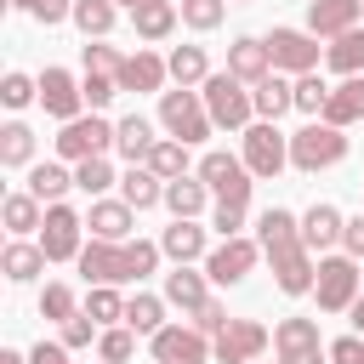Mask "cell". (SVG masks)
Wrapping results in <instances>:
<instances>
[{
	"instance_id": "32",
	"label": "cell",
	"mask_w": 364,
	"mask_h": 364,
	"mask_svg": "<svg viewBox=\"0 0 364 364\" xmlns=\"http://www.w3.org/2000/svg\"><path fill=\"white\" fill-rule=\"evenodd\" d=\"M165 63H171V80H176V85H205V80H210V57H205V46H176Z\"/></svg>"
},
{
	"instance_id": "29",
	"label": "cell",
	"mask_w": 364,
	"mask_h": 364,
	"mask_svg": "<svg viewBox=\"0 0 364 364\" xmlns=\"http://www.w3.org/2000/svg\"><path fill=\"white\" fill-rule=\"evenodd\" d=\"M154 142H159V136H154V125H148L142 114H125V119H119V142H114V148H119L131 165H142V159L154 154Z\"/></svg>"
},
{
	"instance_id": "15",
	"label": "cell",
	"mask_w": 364,
	"mask_h": 364,
	"mask_svg": "<svg viewBox=\"0 0 364 364\" xmlns=\"http://www.w3.org/2000/svg\"><path fill=\"white\" fill-rule=\"evenodd\" d=\"M80 273H85V284H125L131 279V256L114 239H91L80 250Z\"/></svg>"
},
{
	"instance_id": "25",
	"label": "cell",
	"mask_w": 364,
	"mask_h": 364,
	"mask_svg": "<svg viewBox=\"0 0 364 364\" xmlns=\"http://www.w3.org/2000/svg\"><path fill=\"white\" fill-rule=\"evenodd\" d=\"M250 102H256V119H279L284 108H296V80H284L279 68L250 91Z\"/></svg>"
},
{
	"instance_id": "6",
	"label": "cell",
	"mask_w": 364,
	"mask_h": 364,
	"mask_svg": "<svg viewBox=\"0 0 364 364\" xmlns=\"http://www.w3.org/2000/svg\"><path fill=\"white\" fill-rule=\"evenodd\" d=\"M199 176H205V188L216 193V205H250V165H245V154H205L199 159Z\"/></svg>"
},
{
	"instance_id": "49",
	"label": "cell",
	"mask_w": 364,
	"mask_h": 364,
	"mask_svg": "<svg viewBox=\"0 0 364 364\" xmlns=\"http://www.w3.org/2000/svg\"><path fill=\"white\" fill-rule=\"evenodd\" d=\"M91 336H97V318H91V313L63 318V347H91Z\"/></svg>"
},
{
	"instance_id": "58",
	"label": "cell",
	"mask_w": 364,
	"mask_h": 364,
	"mask_svg": "<svg viewBox=\"0 0 364 364\" xmlns=\"http://www.w3.org/2000/svg\"><path fill=\"white\" fill-rule=\"evenodd\" d=\"M250 364H262V358H250ZM273 364H279V358H273Z\"/></svg>"
},
{
	"instance_id": "22",
	"label": "cell",
	"mask_w": 364,
	"mask_h": 364,
	"mask_svg": "<svg viewBox=\"0 0 364 364\" xmlns=\"http://www.w3.org/2000/svg\"><path fill=\"white\" fill-rule=\"evenodd\" d=\"M165 74H171L165 57H154V51H131L125 68H119V91H159Z\"/></svg>"
},
{
	"instance_id": "21",
	"label": "cell",
	"mask_w": 364,
	"mask_h": 364,
	"mask_svg": "<svg viewBox=\"0 0 364 364\" xmlns=\"http://www.w3.org/2000/svg\"><path fill=\"white\" fill-rule=\"evenodd\" d=\"M318 119H330V125H341V131L358 125V119H364V74H347V80L330 91V102H324Z\"/></svg>"
},
{
	"instance_id": "39",
	"label": "cell",
	"mask_w": 364,
	"mask_h": 364,
	"mask_svg": "<svg viewBox=\"0 0 364 364\" xmlns=\"http://www.w3.org/2000/svg\"><path fill=\"white\" fill-rule=\"evenodd\" d=\"M74 188L91 193V199H102V193L114 188V165H108L102 154H97V159H80V165H74Z\"/></svg>"
},
{
	"instance_id": "20",
	"label": "cell",
	"mask_w": 364,
	"mask_h": 364,
	"mask_svg": "<svg viewBox=\"0 0 364 364\" xmlns=\"http://www.w3.org/2000/svg\"><path fill=\"white\" fill-rule=\"evenodd\" d=\"M159 250H165L176 267H182V262H199V256H205V228H199L193 216H176V222L159 233Z\"/></svg>"
},
{
	"instance_id": "23",
	"label": "cell",
	"mask_w": 364,
	"mask_h": 364,
	"mask_svg": "<svg viewBox=\"0 0 364 364\" xmlns=\"http://www.w3.org/2000/svg\"><path fill=\"white\" fill-rule=\"evenodd\" d=\"M119 199H125L131 210H154V205H165V176H154L148 165H131V171L119 176Z\"/></svg>"
},
{
	"instance_id": "30",
	"label": "cell",
	"mask_w": 364,
	"mask_h": 364,
	"mask_svg": "<svg viewBox=\"0 0 364 364\" xmlns=\"http://www.w3.org/2000/svg\"><path fill=\"white\" fill-rule=\"evenodd\" d=\"M205 199H210L205 176H176V182H165V205H171V216H199Z\"/></svg>"
},
{
	"instance_id": "53",
	"label": "cell",
	"mask_w": 364,
	"mask_h": 364,
	"mask_svg": "<svg viewBox=\"0 0 364 364\" xmlns=\"http://www.w3.org/2000/svg\"><path fill=\"white\" fill-rule=\"evenodd\" d=\"M28 364H68V347L63 341H34L28 347Z\"/></svg>"
},
{
	"instance_id": "37",
	"label": "cell",
	"mask_w": 364,
	"mask_h": 364,
	"mask_svg": "<svg viewBox=\"0 0 364 364\" xmlns=\"http://www.w3.org/2000/svg\"><path fill=\"white\" fill-rule=\"evenodd\" d=\"M68 188H74V171H63V165H34L28 171V193L46 199V205H57Z\"/></svg>"
},
{
	"instance_id": "11",
	"label": "cell",
	"mask_w": 364,
	"mask_h": 364,
	"mask_svg": "<svg viewBox=\"0 0 364 364\" xmlns=\"http://www.w3.org/2000/svg\"><path fill=\"white\" fill-rule=\"evenodd\" d=\"M148 347H154V364H205V353H216L199 324H165L148 336Z\"/></svg>"
},
{
	"instance_id": "54",
	"label": "cell",
	"mask_w": 364,
	"mask_h": 364,
	"mask_svg": "<svg viewBox=\"0 0 364 364\" xmlns=\"http://www.w3.org/2000/svg\"><path fill=\"white\" fill-rule=\"evenodd\" d=\"M341 245H347V256H358V262H364V210H358V216H347V233H341Z\"/></svg>"
},
{
	"instance_id": "57",
	"label": "cell",
	"mask_w": 364,
	"mask_h": 364,
	"mask_svg": "<svg viewBox=\"0 0 364 364\" xmlns=\"http://www.w3.org/2000/svg\"><path fill=\"white\" fill-rule=\"evenodd\" d=\"M114 6H131V11H136V6H148V0H114Z\"/></svg>"
},
{
	"instance_id": "48",
	"label": "cell",
	"mask_w": 364,
	"mask_h": 364,
	"mask_svg": "<svg viewBox=\"0 0 364 364\" xmlns=\"http://www.w3.org/2000/svg\"><path fill=\"white\" fill-rule=\"evenodd\" d=\"M80 85H85V102H91V108H108V102L119 97V80H114V74H85Z\"/></svg>"
},
{
	"instance_id": "47",
	"label": "cell",
	"mask_w": 364,
	"mask_h": 364,
	"mask_svg": "<svg viewBox=\"0 0 364 364\" xmlns=\"http://www.w3.org/2000/svg\"><path fill=\"white\" fill-rule=\"evenodd\" d=\"M119 68H125V57H119L114 46H102V40L85 46V74H114V80H119Z\"/></svg>"
},
{
	"instance_id": "24",
	"label": "cell",
	"mask_w": 364,
	"mask_h": 364,
	"mask_svg": "<svg viewBox=\"0 0 364 364\" xmlns=\"http://www.w3.org/2000/svg\"><path fill=\"white\" fill-rule=\"evenodd\" d=\"M205 279H210V273H193V267L182 262L176 273H165V301H171V307H182V313H199V307L210 301Z\"/></svg>"
},
{
	"instance_id": "55",
	"label": "cell",
	"mask_w": 364,
	"mask_h": 364,
	"mask_svg": "<svg viewBox=\"0 0 364 364\" xmlns=\"http://www.w3.org/2000/svg\"><path fill=\"white\" fill-rule=\"evenodd\" d=\"M0 364H28V353H17V347H0Z\"/></svg>"
},
{
	"instance_id": "33",
	"label": "cell",
	"mask_w": 364,
	"mask_h": 364,
	"mask_svg": "<svg viewBox=\"0 0 364 364\" xmlns=\"http://www.w3.org/2000/svg\"><path fill=\"white\" fill-rule=\"evenodd\" d=\"M154 176H165V182H176V176H188V142H176V136H159L154 142V154L142 159Z\"/></svg>"
},
{
	"instance_id": "18",
	"label": "cell",
	"mask_w": 364,
	"mask_h": 364,
	"mask_svg": "<svg viewBox=\"0 0 364 364\" xmlns=\"http://www.w3.org/2000/svg\"><path fill=\"white\" fill-rule=\"evenodd\" d=\"M358 17H364V0H307V28L318 40H336V34L358 28Z\"/></svg>"
},
{
	"instance_id": "42",
	"label": "cell",
	"mask_w": 364,
	"mask_h": 364,
	"mask_svg": "<svg viewBox=\"0 0 364 364\" xmlns=\"http://www.w3.org/2000/svg\"><path fill=\"white\" fill-rule=\"evenodd\" d=\"M85 313H91L97 324H119V318H125V301H119V290H114V284H91Z\"/></svg>"
},
{
	"instance_id": "35",
	"label": "cell",
	"mask_w": 364,
	"mask_h": 364,
	"mask_svg": "<svg viewBox=\"0 0 364 364\" xmlns=\"http://www.w3.org/2000/svg\"><path fill=\"white\" fill-rule=\"evenodd\" d=\"M324 63H330L336 74H364V28L336 34V40H330V51H324Z\"/></svg>"
},
{
	"instance_id": "31",
	"label": "cell",
	"mask_w": 364,
	"mask_h": 364,
	"mask_svg": "<svg viewBox=\"0 0 364 364\" xmlns=\"http://www.w3.org/2000/svg\"><path fill=\"white\" fill-rule=\"evenodd\" d=\"M40 205H46V199H34V193L23 188V193H6V205H0V216H6V228H11L17 239H23V233H34V228L46 222V210H40Z\"/></svg>"
},
{
	"instance_id": "44",
	"label": "cell",
	"mask_w": 364,
	"mask_h": 364,
	"mask_svg": "<svg viewBox=\"0 0 364 364\" xmlns=\"http://www.w3.org/2000/svg\"><path fill=\"white\" fill-rule=\"evenodd\" d=\"M74 313H80V301H74V290L51 279V284L40 290V318H57V324H63V318H74Z\"/></svg>"
},
{
	"instance_id": "4",
	"label": "cell",
	"mask_w": 364,
	"mask_h": 364,
	"mask_svg": "<svg viewBox=\"0 0 364 364\" xmlns=\"http://www.w3.org/2000/svg\"><path fill=\"white\" fill-rule=\"evenodd\" d=\"M358 256H324L318 262V279H313V296H318V313H347L358 301Z\"/></svg>"
},
{
	"instance_id": "27",
	"label": "cell",
	"mask_w": 364,
	"mask_h": 364,
	"mask_svg": "<svg viewBox=\"0 0 364 364\" xmlns=\"http://www.w3.org/2000/svg\"><path fill=\"white\" fill-rule=\"evenodd\" d=\"M46 262H51V256H46L40 245L11 239V245H6V256H0V273H6L11 284H28V279H40V273H46Z\"/></svg>"
},
{
	"instance_id": "7",
	"label": "cell",
	"mask_w": 364,
	"mask_h": 364,
	"mask_svg": "<svg viewBox=\"0 0 364 364\" xmlns=\"http://www.w3.org/2000/svg\"><path fill=\"white\" fill-rule=\"evenodd\" d=\"M245 165H250V176H279L284 165H290V136L273 125V119H256V125H245Z\"/></svg>"
},
{
	"instance_id": "52",
	"label": "cell",
	"mask_w": 364,
	"mask_h": 364,
	"mask_svg": "<svg viewBox=\"0 0 364 364\" xmlns=\"http://www.w3.org/2000/svg\"><path fill=\"white\" fill-rule=\"evenodd\" d=\"M330 364H364V336H341V341H330Z\"/></svg>"
},
{
	"instance_id": "41",
	"label": "cell",
	"mask_w": 364,
	"mask_h": 364,
	"mask_svg": "<svg viewBox=\"0 0 364 364\" xmlns=\"http://www.w3.org/2000/svg\"><path fill=\"white\" fill-rule=\"evenodd\" d=\"M324 102H330V85L318 80V68H313V74H296V108H301L307 119H318Z\"/></svg>"
},
{
	"instance_id": "9",
	"label": "cell",
	"mask_w": 364,
	"mask_h": 364,
	"mask_svg": "<svg viewBox=\"0 0 364 364\" xmlns=\"http://www.w3.org/2000/svg\"><path fill=\"white\" fill-rule=\"evenodd\" d=\"M114 142H119V125H108V119H97V114H91V119H63V131H57V154L74 159V165L108 154Z\"/></svg>"
},
{
	"instance_id": "14",
	"label": "cell",
	"mask_w": 364,
	"mask_h": 364,
	"mask_svg": "<svg viewBox=\"0 0 364 364\" xmlns=\"http://www.w3.org/2000/svg\"><path fill=\"white\" fill-rule=\"evenodd\" d=\"M267 341H273L267 324H256V318H228V330L216 336V364H250V358L267 353Z\"/></svg>"
},
{
	"instance_id": "26",
	"label": "cell",
	"mask_w": 364,
	"mask_h": 364,
	"mask_svg": "<svg viewBox=\"0 0 364 364\" xmlns=\"http://www.w3.org/2000/svg\"><path fill=\"white\" fill-rule=\"evenodd\" d=\"M347 233V216L336 210V205H313L307 216H301V239H307V250H324V245H336Z\"/></svg>"
},
{
	"instance_id": "36",
	"label": "cell",
	"mask_w": 364,
	"mask_h": 364,
	"mask_svg": "<svg viewBox=\"0 0 364 364\" xmlns=\"http://www.w3.org/2000/svg\"><path fill=\"white\" fill-rule=\"evenodd\" d=\"M28 159H34V131H28L23 119L0 125V165H6V171H17V165H28Z\"/></svg>"
},
{
	"instance_id": "50",
	"label": "cell",
	"mask_w": 364,
	"mask_h": 364,
	"mask_svg": "<svg viewBox=\"0 0 364 364\" xmlns=\"http://www.w3.org/2000/svg\"><path fill=\"white\" fill-rule=\"evenodd\" d=\"M245 210H250V205H216V216H210V228H216L222 239H233V233L245 228Z\"/></svg>"
},
{
	"instance_id": "34",
	"label": "cell",
	"mask_w": 364,
	"mask_h": 364,
	"mask_svg": "<svg viewBox=\"0 0 364 364\" xmlns=\"http://www.w3.org/2000/svg\"><path fill=\"white\" fill-rule=\"evenodd\" d=\"M125 324H131L136 336H154V330H165V296H148V290H136V296L125 301Z\"/></svg>"
},
{
	"instance_id": "43",
	"label": "cell",
	"mask_w": 364,
	"mask_h": 364,
	"mask_svg": "<svg viewBox=\"0 0 364 364\" xmlns=\"http://www.w3.org/2000/svg\"><path fill=\"white\" fill-rule=\"evenodd\" d=\"M176 11H182V23H188V28L210 34V28H216V23L228 17V0H182Z\"/></svg>"
},
{
	"instance_id": "17",
	"label": "cell",
	"mask_w": 364,
	"mask_h": 364,
	"mask_svg": "<svg viewBox=\"0 0 364 364\" xmlns=\"http://www.w3.org/2000/svg\"><path fill=\"white\" fill-rule=\"evenodd\" d=\"M228 74H233V80H245V85H262V80L273 74V51H267V40L239 34V40L228 46Z\"/></svg>"
},
{
	"instance_id": "2",
	"label": "cell",
	"mask_w": 364,
	"mask_h": 364,
	"mask_svg": "<svg viewBox=\"0 0 364 364\" xmlns=\"http://www.w3.org/2000/svg\"><path fill=\"white\" fill-rule=\"evenodd\" d=\"M159 125H165L176 142H205L216 119H210V108H205V91L176 85V91H159Z\"/></svg>"
},
{
	"instance_id": "3",
	"label": "cell",
	"mask_w": 364,
	"mask_h": 364,
	"mask_svg": "<svg viewBox=\"0 0 364 364\" xmlns=\"http://www.w3.org/2000/svg\"><path fill=\"white\" fill-rule=\"evenodd\" d=\"M347 159V136H341V125H330V119H307L296 136H290V165L296 171H330V165H341Z\"/></svg>"
},
{
	"instance_id": "8",
	"label": "cell",
	"mask_w": 364,
	"mask_h": 364,
	"mask_svg": "<svg viewBox=\"0 0 364 364\" xmlns=\"http://www.w3.org/2000/svg\"><path fill=\"white\" fill-rule=\"evenodd\" d=\"M80 233H85V216L74 210V205H46V222H40V250L51 256V262H80Z\"/></svg>"
},
{
	"instance_id": "56",
	"label": "cell",
	"mask_w": 364,
	"mask_h": 364,
	"mask_svg": "<svg viewBox=\"0 0 364 364\" xmlns=\"http://www.w3.org/2000/svg\"><path fill=\"white\" fill-rule=\"evenodd\" d=\"M347 313H353V330H358V336H364V296H358V301H353V307H347Z\"/></svg>"
},
{
	"instance_id": "19",
	"label": "cell",
	"mask_w": 364,
	"mask_h": 364,
	"mask_svg": "<svg viewBox=\"0 0 364 364\" xmlns=\"http://www.w3.org/2000/svg\"><path fill=\"white\" fill-rule=\"evenodd\" d=\"M131 222H136V210H131L125 199H91V210H85L91 239H114V245H125V239H131Z\"/></svg>"
},
{
	"instance_id": "38",
	"label": "cell",
	"mask_w": 364,
	"mask_h": 364,
	"mask_svg": "<svg viewBox=\"0 0 364 364\" xmlns=\"http://www.w3.org/2000/svg\"><path fill=\"white\" fill-rule=\"evenodd\" d=\"M114 0H74V23H80V34L85 40H102L108 28H114Z\"/></svg>"
},
{
	"instance_id": "10",
	"label": "cell",
	"mask_w": 364,
	"mask_h": 364,
	"mask_svg": "<svg viewBox=\"0 0 364 364\" xmlns=\"http://www.w3.org/2000/svg\"><path fill=\"white\" fill-rule=\"evenodd\" d=\"M273 358L279 364H324L330 347L318 341V324L313 318H279L273 324Z\"/></svg>"
},
{
	"instance_id": "16",
	"label": "cell",
	"mask_w": 364,
	"mask_h": 364,
	"mask_svg": "<svg viewBox=\"0 0 364 364\" xmlns=\"http://www.w3.org/2000/svg\"><path fill=\"white\" fill-rule=\"evenodd\" d=\"M40 102L51 119H80V102H85V85L68 74V68H46L40 74Z\"/></svg>"
},
{
	"instance_id": "28",
	"label": "cell",
	"mask_w": 364,
	"mask_h": 364,
	"mask_svg": "<svg viewBox=\"0 0 364 364\" xmlns=\"http://www.w3.org/2000/svg\"><path fill=\"white\" fill-rule=\"evenodd\" d=\"M176 17H182V11H176L171 0H148V6H136V11H131L136 40H165V34L176 28Z\"/></svg>"
},
{
	"instance_id": "12",
	"label": "cell",
	"mask_w": 364,
	"mask_h": 364,
	"mask_svg": "<svg viewBox=\"0 0 364 364\" xmlns=\"http://www.w3.org/2000/svg\"><path fill=\"white\" fill-rule=\"evenodd\" d=\"M267 51H273V68L279 74H313L318 68V34L313 28H273L267 34Z\"/></svg>"
},
{
	"instance_id": "13",
	"label": "cell",
	"mask_w": 364,
	"mask_h": 364,
	"mask_svg": "<svg viewBox=\"0 0 364 364\" xmlns=\"http://www.w3.org/2000/svg\"><path fill=\"white\" fill-rule=\"evenodd\" d=\"M256 256H262V239L233 233V239H222V245L205 256V273H210V284H239V279L256 267Z\"/></svg>"
},
{
	"instance_id": "1",
	"label": "cell",
	"mask_w": 364,
	"mask_h": 364,
	"mask_svg": "<svg viewBox=\"0 0 364 364\" xmlns=\"http://www.w3.org/2000/svg\"><path fill=\"white\" fill-rule=\"evenodd\" d=\"M256 228H262V256L273 262V284H279L284 296H307L313 279H318V262H313V250H307V239H301V222H296L284 205H267Z\"/></svg>"
},
{
	"instance_id": "45",
	"label": "cell",
	"mask_w": 364,
	"mask_h": 364,
	"mask_svg": "<svg viewBox=\"0 0 364 364\" xmlns=\"http://www.w3.org/2000/svg\"><path fill=\"white\" fill-rule=\"evenodd\" d=\"M34 97H40V80H28V74H17V68L0 80V102H6V108H28Z\"/></svg>"
},
{
	"instance_id": "40",
	"label": "cell",
	"mask_w": 364,
	"mask_h": 364,
	"mask_svg": "<svg viewBox=\"0 0 364 364\" xmlns=\"http://www.w3.org/2000/svg\"><path fill=\"white\" fill-rule=\"evenodd\" d=\"M131 353H136V330H131V324H108V330L97 336V358H102V364H125Z\"/></svg>"
},
{
	"instance_id": "46",
	"label": "cell",
	"mask_w": 364,
	"mask_h": 364,
	"mask_svg": "<svg viewBox=\"0 0 364 364\" xmlns=\"http://www.w3.org/2000/svg\"><path fill=\"white\" fill-rule=\"evenodd\" d=\"M6 6H17V11H28L34 23H63V17H74V0H6Z\"/></svg>"
},
{
	"instance_id": "51",
	"label": "cell",
	"mask_w": 364,
	"mask_h": 364,
	"mask_svg": "<svg viewBox=\"0 0 364 364\" xmlns=\"http://www.w3.org/2000/svg\"><path fill=\"white\" fill-rule=\"evenodd\" d=\"M193 324H199V330H205V336H222V330H228V307H222V301H216V296H210V301H205V307H199V313H193Z\"/></svg>"
},
{
	"instance_id": "5",
	"label": "cell",
	"mask_w": 364,
	"mask_h": 364,
	"mask_svg": "<svg viewBox=\"0 0 364 364\" xmlns=\"http://www.w3.org/2000/svg\"><path fill=\"white\" fill-rule=\"evenodd\" d=\"M205 108H210V119H216V125H228V131L256 125V102H250V91H245V80H233L228 68L205 80Z\"/></svg>"
}]
</instances>
